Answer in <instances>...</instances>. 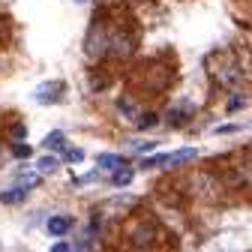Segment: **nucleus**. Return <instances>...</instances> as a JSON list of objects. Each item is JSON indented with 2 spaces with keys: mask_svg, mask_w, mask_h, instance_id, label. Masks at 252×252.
Returning a JSON list of instances; mask_svg holds the SVG:
<instances>
[{
  "mask_svg": "<svg viewBox=\"0 0 252 252\" xmlns=\"http://www.w3.org/2000/svg\"><path fill=\"white\" fill-rule=\"evenodd\" d=\"M72 228V219L69 216H51L48 219V234H54V237H63Z\"/></svg>",
  "mask_w": 252,
  "mask_h": 252,
  "instance_id": "1",
  "label": "nucleus"
},
{
  "mask_svg": "<svg viewBox=\"0 0 252 252\" xmlns=\"http://www.w3.org/2000/svg\"><path fill=\"white\" fill-rule=\"evenodd\" d=\"M27 189L30 186H15V189H6V192H0V201H3V204H18V201H24L27 198Z\"/></svg>",
  "mask_w": 252,
  "mask_h": 252,
  "instance_id": "2",
  "label": "nucleus"
},
{
  "mask_svg": "<svg viewBox=\"0 0 252 252\" xmlns=\"http://www.w3.org/2000/svg\"><path fill=\"white\" fill-rule=\"evenodd\" d=\"M195 147H180V150H174V153H168V165H183V162H189V159H195Z\"/></svg>",
  "mask_w": 252,
  "mask_h": 252,
  "instance_id": "3",
  "label": "nucleus"
},
{
  "mask_svg": "<svg viewBox=\"0 0 252 252\" xmlns=\"http://www.w3.org/2000/svg\"><path fill=\"white\" fill-rule=\"evenodd\" d=\"M96 165L105 168V171H117V168H123V156H117V153H102L99 159H96Z\"/></svg>",
  "mask_w": 252,
  "mask_h": 252,
  "instance_id": "4",
  "label": "nucleus"
},
{
  "mask_svg": "<svg viewBox=\"0 0 252 252\" xmlns=\"http://www.w3.org/2000/svg\"><path fill=\"white\" fill-rule=\"evenodd\" d=\"M45 150H63L66 147V138H63V132H51V135H45Z\"/></svg>",
  "mask_w": 252,
  "mask_h": 252,
  "instance_id": "5",
  "label": "nucleus"
},
{
  "mask_svg": "<svg viewBox=\"0 0 252 252\" xmlns=\"http://www.w3.org/2000/svg\"><path fill=\"white\" fill-rule=\"evenodd\" d=\"M57 90H60V84H57V81H54V84H45V87H39V93H36V99H39V102L57 99Z\"/></svg>",
  "mask_w": 252,
  "mask_h": 252,
  "instance_id": "6",
  "label": "nucleus"
},
{
  "mask_svg": "<svg viewBox=\"0 0 252 252\" xmlns=\"http://www.w3.org/2000/svg\"><path fill=\"white\" fill-rule=\"evenodd\" d=\"M60 168V159H57V156H42V159H39V171L42 174H54Z\"/></svg>",
  "mask_w": 252,
  "mask_h": 252,
  "instance_id": "7",
  "label": "nucleus"
},
{
  "mask_svg": "<svg viewBox=\"0 0 252 252\" xmlns=\"http://www.w3.org/2000/svg\"><path fill=\"white\" fill-rule=\"evenodd\" d=\"M129 180H132V168H126V165H123V168H117V171L111 174V183H114V186H126Z\"/></svg>",
  "mask_w": 252,
  "mask_h": 252,
  "instance_id": "8",
  "label": "nucleus"
},
{
  "mask_svg": "<svg viewBox=\"0 0 252 252\" xmlns=\"http://www.w3.org/2000/svg\"><path fill=\"white\" fill-rule=\"evenodd\" d=\"M63 159H66V162H81L84 159V150L81 147H66V150H63Z\"/></svg>",
  "mask_w": 252,
  "mask_h": 252,
  "instance_id": "9",
  "label": "nucleus"
},
{
  "mask_svg": "<svg viewBox=\"0 0 252 252\" xmlns=\"http://www.w3.org/2000/svg\"><path fill=\"white\" fill-rule=\"evenodd\" d=\"M156 165H168V153L150 156V159H144V162H141V168H156Z\"/></svg>",
  "mask_w": 252,
  "mask_h": 252,
  "instance_id": "10",
  "label": "nucleus"
},
{
  "mask_svg": "<svg viewBox=\"0 0 252 252\" xmlns=\"http://www.w3.org/2000/svg\"><path fill=\"white\" fill-rule=\"evenodd\" d=\"M12 153L18 156V159H27V156H30V153H33V150H30L27 144H15V147H12Z\"/></svg>",
  "mask_w": 252,
  "mask_h": 252,
  "instance_id": "11",
  "label": "nucleus"
},
{
  "mask_svg": "<svg viewBox=\"0 0 252 252\" xmlns=\"http://www.w3.org/2000/svg\"><path fill=\"white\" fill-rule=\"evenodd\" d=\"M240 126H234V123H228V126H216V135H231V132H237Z\"/></svg>",
  "mask_w": 252,
  "mask_h": 252,
  "instance_id": "12",
  "label": "nucleus"
},
{
  "mask_svg": "<svg viewBox=\"0 0 252 252\" xmlns=\"http://www.w3.org/2000/svg\"><path fill=\"white\" fill-rule=\"evenodd\" d=\"M51 252H72V249H69V243H63V240H60V243L51 246Z\"/></svg>",
  "mask_w": 252,
  "mask_h": 252,
  "instance_id": "13",
  "label": "nucleus"
},
{
  "mask_svg": "<svg viewBox=\"0 0 252 252\" xmlns=\"http://www.w3.org/2000/svg\"><path fill=\"white\" fill-rule=\"evenodd\" d=\"M240 105H243V99H240V96H231V102H228V111H237Z\"/></svg>",
  "mask_w": 252,
  "mask_h": 252,
  "instance_id": "14",
  "label": "nucleus"
},
{
  "mask_svg": "<svg viewBox=\"0 0 252 252\" xmlns=\"http://www.w3.org/2000/svg\"><path fill=\"white\" fill-rule=\"evenodd\" d=\"M78 3H81V0H78Z\"/></svg>",
  "mask_w": 252,
  "mask_h": 252,
  "instance_id": "15",
  "label": "nucleus"
}]
</instances>
